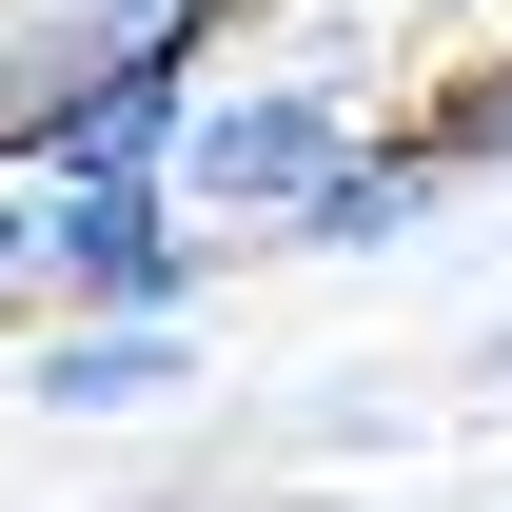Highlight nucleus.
Masks as SVG:
<instances>
[{"instance_id":"1","label":"nucleus","mask_w":512,"mask_h":512,"mask_svg":"<svg viewBox=\"0 0 512 512\" xmlns=\"http://www.w3.org/2000/svg\"><path fill=\"white\" fill-rule=\"evenodd\" d=\"M40 296H79V316H178L197 296L178 158H138V178H40Z\"/></svg>"},{"instance_id":"2","label":"nucleus","mask_w":512,"mask_h":512,"mask_svg":"<svg viewBox=\"0 0 512 512\" xmlns=\"http://www.w3.org/2000/svg\"><path fill=\"white\" fill-rule=\"evenodd\" d=\"M335 138H355V119H335L316 79H237V99H178V197H197V217H296V178H316Z\"/></svg>"},{"instance_id":"3","label":"nucleus","mask_w":512,"mask_h":512,"mask_svg":"<svg viewBox=\"0 0 512 512\" xmlns=\"http://www.w3.org/2000/svg\"><path fill=\"white\" fill-rule=\"evenodd\" d=\"M178 99H197V40H138L99 99H60L40 138H0L20 178H138V158H178Z\"/></svg>"},{"instance_id":"4","label":"nucleus","mask_w":512,"mask_h":512,"mask_svg":"<svg viewBox=\"0 0 512 512\" xmlns=\"http://www.w3.org/2000/svg\"><path fill=\"white\" fill-rule=\"evenodd\" d=\"M138 40H197V20H138V0H60V20H0V138H40L60 99H99Z\"/></svg>"},{"instance_id":"5","label":"nucleus","mask_w":512,"mask_h":512,"mask_svg":"<svg viewBox=\"0 0 512 512\" xmlns=\"http://www.w3.org/2000/svg\"><path fill=\"white\" fill-rule=\"evenodd\" d=\"M414 217H434V138H335L276 237H296V256H375V237H414Z\"/></svg>"},{"instance_id":"6","label":"nucleus","mask_w":512,"mask_h":512,"mask_svg":"<svg viewBox=\"0 0 512 512\" xmlns=\"http://www.w3.org/2000/svg\"><path fill=\"white\" fill-rule=\"evenodd\" d=\"M197 394V335L178 316H99V335H40V414H158Z\"/></svg>"},{"instance_id":"7","label":"nucleus","mask_w":512,"mask_h":512,"mask_svg":"<svg viewBox=\"0 0 512 512\" xmlns=\"http://www.w3.org/2000/svg\"><path fill=\"white\" fill-rule=\"evenodd\" d=\"M0 276H40V178L0 158Z\"/></svg>"},{"instance_id":"8","label":"nucleus","mask_w":512,"mask_h":512,"mask_svg":"<svg viewBox=\"0 0 512 512\" xmlns=\"http://www.w3.org/2000/svg\"><path fill=\"white\" fill-rule=\"evenodd\" d=\"M138 20H197V40H217V0H138Z\"/></svg>"},{"instance_id":"9","label":"nucleus","mask_w":512,"mask_h":512,"mask_svg":"<svg viewBox=\"0 0 512 512\" xmlns=\"http://www.w3.org/2000/svg\"><path fill=\"white\" fill-rule=\"evenodd\" d=\"M493 375H512V335H493Z\"/></svg>"}]
</instances>
